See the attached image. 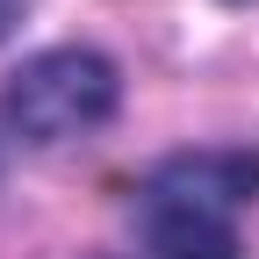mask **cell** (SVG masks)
<instances>
[{
	"instance_id": "1",
	"label": "cell",
	"mask_w": 259,
	"mask_h": 259,
	"mask_svg": "<svg viewBox=\"0 0 259 259\" xmlns=\"http://www.w3.org/2000/svg\"><path fill=\"white\" fill-rule=\"evenodd\" d=\"M259 194V151H180L137 187L151 259H245L238 216Z\"/></svg>"
},
{
	"instance_id": "2",
	"label": "cell",
	"mask_w": 259,
	"mask_h": 259,
	"mask_svg": "<svg viewBox=\"0 0 259 259\" xmlns=\"http://www.w3.org/2000/svg\"><path fill=\"white\" fill-rule=\"evenodd\" d=\"M122 101V79L101 51H44L0 94V115L22 144H72L87 130H101Z\"/></svg>"
}]
</instances>
